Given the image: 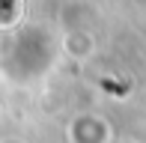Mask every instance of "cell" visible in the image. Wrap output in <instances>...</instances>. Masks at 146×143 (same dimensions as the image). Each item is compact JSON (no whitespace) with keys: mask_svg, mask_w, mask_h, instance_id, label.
I'll return each mask as SVG.
<instances>
[{"mask_svg":"<svg viewBox=\"0 0 146 143\" xmlns=\"http://www.w3.org/2000/svg\"><path fill=\"white\" fill-rule=\"evenodd\" d=\"M15 3H18V0H0V21H12V15H15Z\"/></svg>","mask_w":146,"mask_h":143,"instance_id":"6da1fadb","label":"cell"}]
</instances>
